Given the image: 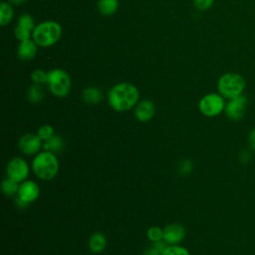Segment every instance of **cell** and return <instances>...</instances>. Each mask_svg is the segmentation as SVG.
<instances>
[{"instance_id": "cell-20", "label": "cell", "mask_w": 255, "mask_h": 255, "mask_svg": "<svg viewBox=\"0 0 255 255\" xmlns=\"http://www.w3.org/2000/svg\"><path fill=\"white\" fill-rule=\"evenodd\" d=\"M44 98V90L39 84L32 85L28 90V100L32 104L40 103Z\"/></svg>"}, {"instance_id": "cell-26", "label": "cell", "mask_w": 255, "mask_h": 255, "mask_svg": "<svg viewBox=\"0 0 255 255\" xmlns=\"http://www.w3.org/2000/svg\"><path fill=\"white\" fill-rule=\"evenodd\" d=\"M31 79L35 84H45L48 83V73H45L43 70H35L31 74Z\"/></svg>"}, {"instance_id": "cell-15", "label": "cell", "mask_w": 255, "mask_h": 255, "mask_svg": "<svg viewBox=\"0 0 255 255\" xmlns=\"http://www.w3.org/2000/svg\"><path fill=\"white\" fill-rule=\"evenodd\" d=\"M88 246L93 253H101L107 246L106 236L102 232L93 233L89 238Z\"/></svg>"}, {"instance_id": "cell-2", "label": "cell", "mask_w": 255, "mask_h": 255, "mask_svg": "<svg viewBox=\"0 0 255 255\" xmlns=\"http://www.w3.org/2000/svg\"><path fill=\"white\" fill-rule=\"evenodd\" d=\"M32 168L36 176L40 179L51 180L59 171V161L54 152L45 150L35 155Z\"/></svg>"}, {"instance_id": "cell-24", "label": "cell", "mask_w": 255, "mask_h": 255, "mask_svg": "<svg viewBox=\"0 0 255 255\" xmlns=\"http://www.w3.org/2000/svg\"><path fill=\"white\" fill-rule=\"evenodd\" d=\"M147 238L151 241V242H156V241H160L163 239V229L157 227V226H152L150 228H148L147 232H146Z\"/></svg>"}, {"instance_id": "cell-16", "label": "cell", "mask_w": 255, "mask_h": 255, "mask_svg": "<svg viewBox=\"0 0 255 255\" xmlns=\"http://www.w3.org/2000/svg\"><path fill=\"white\" fill-rule=\"evenodd\" d=\"M82 99L85 103L90 105H97L102 102L103 94L101 90L96 87L86 88L82 93Z\"/></svg>"}, {"instance_id": "cell-13", "label": "cell", "mask_w": 255, "mask_h": 255, "mask_svg": "<svg viewBox=\"0 0 255 255\" xmlns=\"http://www.w3.org/2000/svg\"><path fill=\"white\" fill-rule=\"evenodd\" d=\"M155 113V108L154 105L151 101L149 100H143L139 102L134 110V115L135 118L139 122H148L149 120L152 119Z\"/></svg>"}, {"instance_id": "cell-17", "label": "cell", "mask_w": 255, "mask_h": 255, "mask_svg": "<svg viewBox=\"0 0 255 255\" xmlns=\"http://www.w3.org/2000/svg\"><path fill=\"white\" fill-rule=\"evenodd\" d=\"M44 149L51 152H59L65 147L64 138L58 134H54L51 138L45 140L43 145Z\"/></svg>"}, {"instance_id": "cell-9", "label": "cell", "mask_w": 255, "mask_h": 255, "mask_svg": "<svg viewBox=\"0 0 255 255\" xmlns=\"http://www.w3.org/2000/svg\"><path fill=\"white\" fill-rule=\"evenodd\" d=\"M42 145V139L38 134L26 133L22 135L18 141V147L20 151L27 155L37 153Z\"/></svg>"}, {"instance_id": "cell-32", "label": "cell", "mask_w": 255, "mask_h": 255, "mask_svg": "<svg viewBox=\"0 0 255 255\" xmlns=\"http://www.w3.org/2000/svg\"><path fill=\"white\" fill-rule=\"evenodd\" d=\"M9 2H11L13 4H16V5H21V4L25 3L26 0H9Z\"/></svg>"}, {"instance_id": "cell-30", "label": "cell", "mask_w": 255, "mask_h": 255, "mask_svg": "<svg viewBox=\"0 0 255 255\" xmlns=\"http://www.w3.org/2000/svg\"><path fill=\"white\" fill-rule=\"evenodd\" d=\"M248 145L252 151H255V128L248 134Z\"/></svg>"}, {"instance_id": "cell-18", "label": "cell", "mask_w": 255, "mask_h": 255, "mask_svg": "<svg viewBox=\"0 0 255 255\" xmlns=\"http://www.w3.org/2000/svg\"><path fill=\"white\" fill-rule=\"evenodd\" d=\"M98 7L103 15L110 16L118 10L119 0H99Z\"/></svg>"}, {"instance_id": "cell-28", "label": "cell", "mask_w": 255, "mask_h": 255, "mask_svg": "<svg viewBox=\"0 0 255 255\" xmlns=\"http://www.w3.org/2000/svg\"><path fill=\"white\" fill-rule=\"evenodd\" d=\"M192 162L188 159H185V160H182L180 163H179V167H178V170L181 174H187L189 173L191 170H192Z\"/></svg>"}, {"instance_id": "cell-5", "label": "cell", "mask_w": 255, "mask_h": 255, "mask_svg": "<svg viewBox=\"0 0 255 255\" xmlns=\"http://www.w3.org/2000/svg\"><path fill=\"white\" fill-rule=\"evenodd\" d=\"M50 91L59 98L66 97L72 87L70 76L62 69H54L48 73V83Z\"/></svg>"}, {"instance_id": "cell-31", "label": "cell", "mask_w": 255, "mask_h": 255, "mask_svg": "<svg viewBox=\"0 0 255 255\" xmlns=\"http://www.w3.org/2000/svg\"><path fill=\"white\" fill-rule=\"evenodd\" d=\"M15 204H16V206H18L19 208H26V207L29 205V203H27L26 201H24L23 199H21L19 196L16 197Z\"/></svg>"}, {"instance_id": "cell-25", "label": "cell", "mask_w": 255, "mask_h": 255, "mask_svg": "<svg viewBox=\"0 0 255 255\" xmlns=\"http://www.w3.org/2000/svg\"><path fill=\"white\" fill-rule=\"evenodd\" d=\"M37 134L42 140L45 141L54 135V128L50 125H44L38 129Z\"/></svg>"}, {"instance_id": "cell-8", "label": "cell", "mask_w": 255, "mask_h": 255, "mask_svg": "<svg viewBox=\"0 0 255 255\" xmlns=\"http://www.w3.org/2000/svg\"><path fill=\"white\" fill-rule=\"evenodd\" d=\"M246 108L247 98L242 94L233 99H229L225 105L224 113L226 117L231 121H239L244 117Z\"/></svg>"}, {"instance_id": "cell-22", "label": "cell", "mask_w": 255, "mask_h": 255, "mask_svg": "<svg viewBox=\"0 0 255 255\" xmlns=\"http://www.w3.org/2000/svg\"><path fill=\"white\" fill-rule=\"evenodd\" d=\"M166 246L167 244L163 240L153 242V244L149 248L143 251L142 255H161Z\"/></svg>"}, {"instance_id": "cell-1", "label": "cell", "mask_w": 255, "mask_h": 255, "mask_svg": "<svg viewBox=\"0 0 255 255\" xmlns=\"http://www.w3.org/2000/svg\"><path fill=\"white\" fill-rule=\"evenodd\" d=\"M138 90L130 83H120L114 86L108 95L110 106L117 112L130 110L138 101Z\"/></svg>"}, {"instance_id": "cell-7", "label": "cell", "mask_w": 255, "mask_h": 255, "mask_svg": "<svg viewBox=\"0 0 255 255\" xmlns=\"http://www.w3.org/2000/svg\"><path fill=\"white\" fill-rule=\"evenodd\" d=\"M7 176L18 183L23 182L29 174V166L25 159L22 157H13L7 164Z\"/></svg>"}, {"instance_id": "cell-11", "label": "cell", "mask_w": 255, "mask_h": 255, "mask_svg": "<svg viewBox=\"0 0 255 255\" xmlns=\"http://www.w3.org/2000/svg\"><path fill=\"white\" fill-rule=\"evenodd\" d=\"M185 236V230L182 225L178 223H172L163 229V241L167 245H177Z\"/></svg>"}, {"instance_id": "cell-21", "label": "cell", "mask_w": 255, "mask_h": 255, "mask_svg": "<svg viewBox=\"0 0 255 255\" xmlns=\"http://www.w3.org/2000/svg\"><path fill=\"white\" fill-rule=\"evenodd\" d=\"M1 189L4 194L12 196V195L18 193L19 185H18V182L11 179L10 177H7V178L3 179L2 184H1Z\"/></svg>"}, {"instance_id": "cell-29", "label": "cell", "mask_w": 255, "mask_h": 255, "mask_svg": "<svg viewBox=\"0 0 255 255\" xmlns=\"http://www.w3.org/2000/svg\"><path fill=\"white\" fill-rule=\"evenodd\" d=\"M238 158L241 163H248L252 158V153L249 150H242L239 153Z\"/></svg>"}, {"instance_id": "cell-23", "label": "cell", "mask_w": 255, "mask_h": 255, "mask_svg": "<svg viewBox=\"0 0 255 255\" xmlns=\"http://www.w3.org/2000/svg\"><path fill=\"white\" fill-rule=\"evenodd\" d=\"M161 255H190L188 250L179 245H167Z\"/></svg>"}, {"instance_id": "cell-19", "label": "cell", "mask_w": 255, "mask_h": 255, "mask_svg": "<svg viewBox=\"0 0 255 255\" xmlns=\"http://www.w3.org/2000/svg\"><path fill=\"white\" fill-rule=\"evenodd\" d=\"M13 8L12 6L7 3V2H2L0 4V24L1 26H5L8 23H10V21L13 18Z\"/></svg>"}, {"instance_id": "cell-3", "label": "cell", "mask_w": 255, "mask_h": 255, "mask_svg": "<svg viewBox=\"0 0 255 255\" xmlns=\"http://www.w3.org/2000/svg\"><path fill=\"white\" fill-rule=\"evenodd\" d=\"M62 35V28L55 21H44L32 32L33 40L41 47H49L57 43Z\"/></svg>"}, {"instance_id": "cell-12", "label": "cell", "mask_w": 255, "mask_h": 255, "mask_svg": "<svg viewBox=\"0 0 255 255\" xmlns=\"http://www.w3.org/2000/svg\"><path fill=\"white\" fill-rule=\"evenodd\" d=\"M39 194H40L39 185L33 180H24L19 185L18 196L29 204L35 201L39 197Z\"/></svg>"}, {"instance_id": "cell-27", "label": "cell", "mask_w": 255, "mask_h": 255, "mask_svg": "<svg viewBox=\"0 0 255 255\" xmlns=\"http://www.w3.org/2000/svg\"><path fill=\"white\" fill-rule=\"evenodd\" d=\"M193 3L198 10L205 11L213 5L214 0H193Z\"/></svg>"}, {"instance_id": "cell-6", "label": "cell", "mask_w": 255, "mask_h": 255, "mask_svg": "<svg viewBox=\"0 0 255 255\" xmlns=\"http://www.w3.org/2000/svg\"><path fill=\"white\" fill-rule=\"evenodd\" d=\"M225 105L224 98L220 94L210 93L201 98L198 108L202 115L208 118H213L224 111Z\"/></svg>"}, {"instance_id": "cell-14", "label": "cell", "mask_w": 255, "mask_h": 255, "mask_svg": "<svg viewBox=\"0 0 255 255\" xmlns=\"http://www.w3.org/2000/svg\"><path fill=\"white\" fill-rule=\"evenodd\" d=\"M37 53V44L35 41L28 39L21 41L17 50L18 57L23 61H29L35 57Z\"/></svg>"}, {"instance_id": "cell-10", "label": "cell", "mask_w": 255, "mask_h": 255, "mask_svg": "<svg viewBox=\"0 0 255 255\" xmlns=\"http://www.w3.org/2000/svg\"><path fill=\"white\" fill-rule=\"evenodd\" d=\"M34 30V20L29 14H22L15 28V36L21 42L30 39L31 31Z\"/></svg>"}, {"instance_id": "cell-4", "label": "cell", "mask_w": 255, "mask_h": 255, "mask_svg": "<svg viewBox=\"0 0 255 255\" xmlns=\"http://www.w3.org/2000/svg\"><path fill=\"white\" fill-rule=\"evenodd\" d=\"M217 89L219 94L223 98L233 99L243 94L245 89V80L243 76L237 73L223 74L217 83Z\"/></svg>"}]
</instances>
